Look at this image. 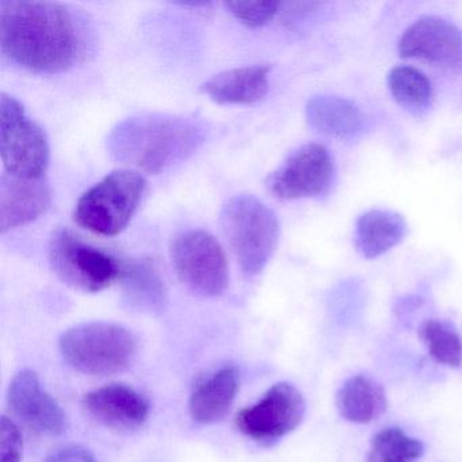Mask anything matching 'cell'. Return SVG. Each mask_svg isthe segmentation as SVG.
<instances>
[{
    "instance_id": "603a6c76",
    "label": "cell",
    "mask_w": 462,
    "mask_h": 462,
    "mask_svg": "<svg viewBox=\"0 0 462 462\" xmlns=\"http://www.w3.org/2000/svg\"><path fill=\"white\" fill-rule=\"evenodd\" d=\"M430 356L440 365L458 367L462 362V339L453 324L443 320H426L419 327Z\"/></svg>"
},
{
    "instance_id": "8fae6325",
    "label": "cell",
    "mask_w": 462,
    "mask_h": 462,
    "mask_svg": "<svg viewBox=\"0 0 462 462\" xmlns=\"http://www.w3.org/2000/svg\"><path fill=\"white\" fill-rule=\"evenodd\" d=\"M7 402L21 421L40 434L58 437L69 426L63 408L32 370L14 375L7 391Z\"/></svg>"
},
{
    "instance_id": "52a82bcc",
    "label": "cell",
    "mask_w": 462,
    "mask_h": 462,
    "mask_svg": "<svg viewBox=\"0 0 462 462\" xmlns=\"http://www.w3.org/2000/svg\"><path fill=\"white\" fill-rule=\"evenodd\" d=\"M0 155L6 174L45 178L50 164L47 134L18 99L5 93L0 97Z\"/></svg>"
},
{
    "instance_id": "2e32d148",
    "label": "cell",
    "mask_w": 462,
    "mask_h": 462,
    "mask_svg": "<svg viewBox=\"0 0 462 462\" xmlns=\"http://www.w3.org/2000/svg\"><path fill=\"white\" fill-rule=\"evenodd\" d=\"M239 373L226 366L202 381L190 396L189 412L199 424H213L226 418L239 391Z\"/></svg>"
},
{
    "instance_id": "ac0fdd59",
    "label": "cell",
    "mask_w": 462,
    "mask_h": 462,
    "mask_svg": "<svg viewBox=\"0 0 462 462\" xmlns=\"http://www.w3.org/2000/svg\"><path fill=\"white\" fill-rule=\"evenodd\" d=\"M407 234L404 218L391 210L373 209L356 221V245L365 258H377L396 247Z\"/></svg>"
},
{
    "instance_id": "d6986e66",
    "label": "cell",
    "mask_w": 462,
    "mask_h": 462,
    "mask_svg": "<svg viewBox=\"0 0 462 462\" xmlns=\"http://www.w3.org/2000/svg\"><path fill=\"white\" fill-rule=\"evenodd\" d=\"M388 407L385 391L365 375L348 378L337 394L340 416L351 423L365 424L380 418Z\"/></svg>"
},
{
    "instance_id": "ffe728a7",
    "label": "cell",
    "mask_w": 462,
    "mask_h": 462,
    "mask_svg": "<svg viewBox=\"0 0 462 462\" xmlns=\"http://www.w3.org/2000/svg\"><path fill=\"white\" fill-rule=\"evenodd\" d=\"M307 117L316 131L339 139L356 136L364 124L359 110L339 97H313L308 102Z\"/></svg>"
},
{
    "instance_id": "cb8c5ba5",
    "label": "cell",
    "mask_w": 462,
    "mask_h": 462,
    "mask_svg": "<svg viewBox=\"0 0 462 462\" xmlns=\"http://www.w3.org/2000/svg\"><path fill=\"white\" fill-rule=\"evenodd\" d=\"M226 9L243 25L259 28L266 25L277 15L280 2H228Z\"/></svg>"
},
{
    "instance_id": "3957f363",
    "label": "cell",
    "mask_w": 462,
    "mask_h": 462,
    "mask_svg": "<svg viewBox=\"0 0 462 462\" xmlns=\"http://www.w3.org/2000/svg\"><path fill=\"white\" fill-rule=\"evenodd\" d=\"M221 228L247 277L263 272L272 259L280 237L277 216L266 204L251 196L232 197L220 215Z\"/></svg>"
},
{
    "instance_id": "6da1fadb",
    "label": "cell",
    "mask_w": 462,
    "mask_h": 462,
    "mask_svg": "<svg viewBox=\"0 0 462 462\" xmlns=\"http://www.w3.org/2000/svg\"><path fill=\"white\" fill-rule=\"evenodd\" d=\"M91 40L85 15L69 5L34 0L0 2L2 53L28 71H69L88 58Z\"/></svg>"
},
{
    "instance_id": "9a60e30c",
    "label": "cell",
    "mask_w": 462,
    "mask_h": 462,
    "mask_svg": "<svg viewBox=\"0 0 462 462\" xmlns=\"http://www.w3.org/2000/svg\"><path fill=\"white\" fill-rule=\"evenodd\" d=\"M272 67L251 66L228 69L210 78L201 90L216 104L251 105L269 91Z\"/></svg>"
},
{
    "instance_id": "7a4b0ae2",
    "label": "cell",
    "mask_w": 462,
    "mask_h": 462,
    "mask_svg": "<svg viewBox=\"0 0 462 462\" xmlns=\"http://www.w3.org/2000/svg\"><path fill=\"white\" fill-rule=\"evenodd\" d=\"M205 139L207 126L197 118L144 113L118 123L107 137V150L136 171L156 175L182 163Z\"/></svg>"
},
{
    "instance_id": "d4e9b609",
    "label": "cell",
    "mask_w": 462,
    "mask_h": 462,
    "mask_svg": "<svg viewBox=\"0 0 462 462\" xmlns=\"http://www.w3.org/2000/svg\"><path fill=\"white\" fill-rule=\"evenodd\" d=\"M23 454L20 427L9 416H4L0 421V462H21Z\"/></svg>"
},
{
    "instance_id": "4fadbf2b",
    "label": "cell",
    "mask_w": 462,
    "mask_h": 462,
    "mask_svg": "<svg viewBox=\"0 0 462 462\" xmlns=\"http://www.w3.org/2000/svg\"><path fill=\"white\" fill-rule=\"evenodd\" d=\"M86 412L104 426L115 430H136L150 416V402L136 389L124 383L102 386L86 394Z\"/></svg>"
},
{
    "instance_id": "8992f818",
    "label": "cell",
    "mask_w": 462,
    "mask_h": 462,
    "mask_svg": "<svg viewBox=\"0 0 462 462\" xmlns=\"http://www.w3.org/2000/svg\"><path fill=\"white\" fill-rule=\"evenodd\" d=\"M50 263L59 280L83 293H98L120 280L123 261L69 228L53 231L48 247Z\"/></svg>"
},
{
    "instance_id": "5b68a950",
    "label": "cell",
    "mask_w": 462,
    "mask_h": 462,
    "mask_svg": "<svg viewBox=\"0 0 462 462\" xmlns=\"http://www.w3.org/2000/svg\"><path fill=\"white\" fill-rule=\"evenodd\" d=\"M147 190L136 170H116L78 199L74 220L101 236H117L131 223Z\"/></svg>"
},
{
    "instance_id": "7c38bea8",
    "label": "cell",
    "mask_w": 462,
    "mask_h": 462,
    "mask_svg": "<svg viewBox=\"0 0 462 462\" xmlns=\"http://www.w3.org/2000/svg\"><path fill=\"white\" fill-rule=\"evenodd\" d=\"M399 53L404 59L462 66V31L442 18H420L402 33Z\"/></svg>"
},
{
    "instance_id": "ba28073f",
    "label": "cell",
    "mask_w": 462,
    "mask_h": 462,
    "mask_svg": "<svg viewBox=\"0 0 462 462\" xmlns=\"http://www.w3.org/2000/svg\"><path fill=\"white\" fill-rule=\"evenodd\" d=\"M172 266L183 285L202 297H217L229 281L228 262L220 243L202 229H189L172 237Z\"/></svg>"
},
{
    "instance_id": "5bb4252c",
    "label": "cell",
    "mask_w": 462,
    "mask_h": 462,
    "mask_svg": "<svg viewBox=\"0 0 462 462\" xmlns=\"http://www.w3.org/2000/svg\"><path fill=\"white\" fill-rule=\"evenodd\" d=\"M52 201L45 178L29 180L4 172L0 180V231L18 228L44 215Z\"/></svg>"
},
{
    "instance_id": "30bf717a",
    "label": "cell",
    "mask_w": 462,
    "mask_h": 462,
    "mask_svg": "<svg viewBox=\"0 0 462 462\" xmlns=\"http://www.w3.org/2000/svg\"><path fill=\"white\" fill-rule=\"evenodd\" d=\"M334 177V161L328 150L312 143L291 152L269 175L266 186L280 199H312L326 194Z\"/></svg>"
},
{
    "instance_id": "44dd1931",
    "label": "cell",
    "mask_w": 462,
    "mask_h": 462,
    "mask_svg": "<svg viewBox=\"0 0 462 462\" xmlns=\"http://www.w3.org/2000/svg\"><path fill=\"white\" fill-rule=\"evenodd\" d=\"M394 101L408 112H426L432 102V88L426 75L411 67H396L388 77Z\"/></svg>"
},
{
    "instance_id": "9c48e42d",
    "label": "cell",
    "mask_w": 462,
    "mask_h": 462,
    "mask_svg": "<svg viewBox=\"0 0 462 462\" xmlns=\"http://www.w3.org/2000/svg\"><path fill=\"white\" fill-rule=\"evenodd\" d=\"M305 415L301 392L289 383L273 385L261 400L240 411L236 426L256 442H274L296 430Z\"/></svg>"
},
{
    "instance_id": "7402d4cb",
    "label": "cell",
    "mask_w": 462,
    "mask_h": 462,
    "mask_svg": "<svg viewBox=\"0 0 462 462\" xmlns=\"http://www.w3.org/2000/svg\"><path fill=\"white\" fill-rule=\"evenodd\" d=\"M423 454L420 440L405 434L402 429L389 427L373 437L367 462H419Z\"/></svg>"
},
{
    "instance_id": "484cf974",
    "label": "cell",
    "mask_w": 462,
    "mask_h": 462,
    "mask_svg": "<svg viewBox=\"0 0 462 462\" xmlns=\"http://www.w3.org/2000/svg\"><path fill=\"white\" fill-rule=\"evenodd\" d=\"M42 462H96L93 453L80 445H66L48 454Z\"/></svg>"
},
{
    "instance_id": "277c9868",
    "label": "cell",
    "mask_w": 462,
    "mask_h": 462,
    "mask_svg": "<svg viewBox=\"0 0 462 462\" xmlns=\"http://www.w3.org/2000/svg\"><path fill=\"white\" fill-rule=\"evenodd\" d=\"M64 361L88 375L117 374L131 366L136 356V337L125 327L106 321L79 324L61 335Z\"/></svg>"
},
{
    "instance_id": "e0dca14e",
    "label": "cell",
    "mask_w": 462,
    "mask_h": 462,
    "mask_svg": "<svg viewBox=\"0 0 462 462\" xmlns=\"http://www.w3.org/2000/svg\"><path fill=\"white\" fill-rule=\"evenodd\" d=\"M124 297L131 307L143 312H161L166 305L163 278L150 259L123 261L120 275Z\"/></svg>"
}]
</instances>
